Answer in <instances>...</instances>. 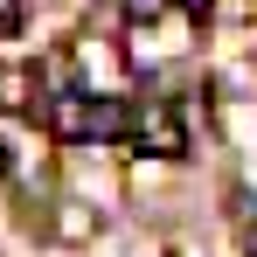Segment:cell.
<instances>
[{
    "mask_svg": "<svg viewBox=\"0 0 257 257\" xmlns=\"http://www.w3.org/2000/svg\"><path fill=\"white\" fill-rule=\"evenodd\" d=\"M132 125V111L118 97H90V90H63V97H49V132L63 139V146H84V139H118Z\"/></svg>",
    "mask_w": 257,
    "mask_h": 257,
    "instance_id": "6da1fadb",
    "label": "cell"
},
{
    "mask_svg": "<svg viewBox=\"0 0 257 257\" xmlns=\"http://www.w3.org/2000/svg\"><path fill=\"white\" fill-rule=\"evenodd\" d=\"M132 153H146V160H181L188 153V125L174 118V104H132Z\"/></svg>",
    "mask_w": 257,
    "mask_h": 257,
    "instance_id": "7a4b0ae2",
    "label": "cell"
},
{
    "mask_svg": "<svg viewBox=\"0 0 257 257\" xmlns=\"http://www.w3.org/2000/svg\"><path fill=\"white\" fill-rule=\"evenodd\" d=\"M35 104V70H0V111H28Z\"/></svg>",
    "mask_w": 257,
    "mask_h": 257,
    "instance_id": "3957f363",
    "label": "cell"
},
{
    "mask_svg": "<svg viewBox=\"0 0 257 257\" xmlns=\"http://www.w3.org/2000/svg\"><path fill=\"white\" fill-rule=\"evenodd\" d=\"M229 215H236V236H243V250L257 257V195H250V188H236V195H229Z\"/></svg>",
    "mask_w": 257,
    "mask_h": 257,
    "instance_id": "277c9868",
    "label": "cell"
},
{
    "mask_svg": "<svg viewBox=\"0 0 257 257\" xmlns=\"http://www.w3.org/2000/svg\"><path fill=\"white\" fill-rule=\"evenodd\" d=\"M21 21V0H0V28H14Z\"/></svg>",
    "mask_w": 257,
    "mask_h": 257,
    "instance_id": "5b68a950",
    "label": "cell"
},
{
    "mask_svg": "<svg viewBox=\"0 0 257 257\" xmlns=\"http://www.w3.org/2000/svg\"><path fill=\"white\" fill-rule=\"evenodd\" d=\"M181 7H188V14H209V7H215V0H181Z\"/></svg>",
    "mask_w": 257,
    "mask_h": 257,
    "instance_id": "8992f818",
    "label": "cell"
},
{
    "mask_svg": "<svg viewBox=\"0 0 257 257\" xmlns=\"http://www.w3.org/2000/svg\"><path fill=\"white\" fill-rule=\"evenodd\" d=\"M0 174H7V139H0Z\"/></svg>",
    "mask_w": 257,
    "mask_h": 257,
    "instance_id": "52a82bcc",
    "label": "cell"
}]
</instances>
